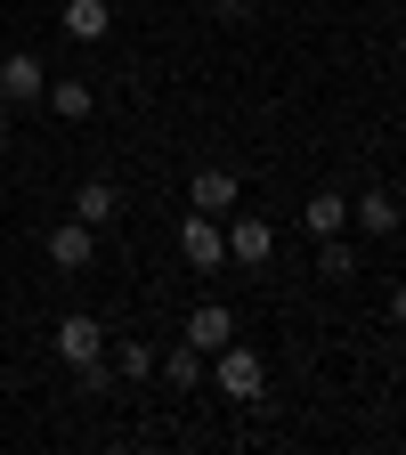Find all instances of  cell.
Masks as SVG:
<instances>
[{
    "label": "cell",
    "mask_w": 406,
    "mask_h": 455,
    "mask_svg": "<svg viewBox=\"0 0 406 455\" xmlns=\"http://www.w3.org/2000/svg\"><path fill=\"white\" fill-rule=\"evenodd\" d=\"M49 341H57V358H66V366H82V358H106V325H98L90 309H66V317L49 325Z\"/></svg>",
    "instance_id": "277c9868"
},
{
    "label": "cell",
    "mask_w": 406,
    "mask_h": 455,
    "mask_svg": "<svg viewBox=\"0 0 406 455\" xmlns=\"http://www.w3.org/2000/svg\"><path fill=\"white\" fill-rule=\"evenodd\" d=\"M74 390H82V398H106V390H114V366H106V358H82V366H74Z\"/></svg>",
    "instance_id": "e0dca14e"
},
{
    "label": "cell",
    "mask_w": 406,
    "mask_h": 455,
    "mask_svg": "<svg viewBox=\"0 0 406 455\" xmlns=\"http://www.w3.org/2000/svg\"><path fill=\"white\" fill-rule=\"evenodd\" d=\"M155 366L171 374V390H203V382H211V366H203V350H195V341H171Z\"/></svg>",
    "instance_id": "4fadbf2b"
},
{
    "label": "cell",
    "mask_w": 406,
    "mask_h": 455,
    "mask_svg": "<svg viewBox=\"0 0 406 455\" xmlns=\"http://www.w3.org/2000/svg\"><path fill=\"white\" fill-rule=\"evenodd\" d=\"M301 220H309V236H341V228H350V196H341V188H317L301 204Z\"/></svg>",
    "instance_id": "5bb4252c"
},
{
    "label": "cell",
    "mask_w": 406,
    "mask_h": 455,
    "mask_svg": "<svg viewBox=\"0 0 406 455\" xmlns=\"http://www.w3.org/2000/svg\"><path fill=\"white\" fill-rule=\"evenodd\" d=\"M0 98H9V106H41L49 98V66H41L33 49H9V57H0Z\"/></svg>",
    "instance_id": "5b68a950"
},
{
    "label": "cell",
    "mask_w": 406,
    "mask_h": 455,
    "mask_svg": "<svg viewBox=\"0 0 406 455\" xmlns=\"http://www.w3.org/2000/svg\"><path fill=\"white\" fill-rule=\"evenodd\" d=\"M317 276H333V284H350V276H358V252L341 244V236H317Z\"/></svg>",
    "instance_id": "9a60e30c"
},
{
    "label": "cell",
    "mask_w": 406,
    "mask_h": 455,
    "mask_svg": "<svg viewBox=\"0 0 406 455\" xmlns=\"http://www.w3.org/2000/svg\"><path fill=\"white\" fill-rule=\"evenodd\" d=\"M244 204V180H236V171H195V180H187V212H211V220H227V212H236Z\"/></svg>",
    "instance_id": "8992f818"
},
{
    "label": "cell",
    "mask_w": 406,
    "mask_h": 455,
    "mask_svg": "<svg viewBox=\"0 0 406 455\" xmlns=\"http://www.w3.org/2000/svg\"><path fill=\"white\" fill-rule=\"evenodd\" d=\"M390 325L406 333V284H398V293H390Z\"/></svg>",
    "instance_id": "d6986e66"
},
{
    "label": "cell",
    "mask_w": 406,
    "mask_h": 455,
    "mask_svg": "<svg viewBox=\"0 0 406 455\" xmlns=\"http://www.w3.org/2000/svg\"><path fill=\"white\" fill-rule=\"evenodd\" d=\"M49 114H57V123H90V114H98V90L82 82V74H49V98H41Z\"/></svg>",
    "instance_id": "9c48e42d"
},
{
    "label": "cell",
    "mask_w": 406,
    "mask_h": 455,
    "mask_svg": "<svg viewBox=\"0 0 406 455\" xmlns=\"http://www.w3.org/2000/svg\"><path fill=\"white\" fill-rule=\"evenodd\" d=\"M74 220L82 228H114V220H123V188H114V180H82L74 188Z\"/></svg>",
    "instance_id": "30bf717a"
},
{
    "label": "cell",
    "mask_w": 406,
    "mask_h": 455,
    "mask_svg": "<svg viewBox=\"0 0 406 455\" xmlns=\"http://www.w3.org/2000/svg\"><path fill=\"white\" fill-rule=\"evenodd\" d=\"M179 341H195L203 358H211V350H227V341H236V309H219V301L187 309V317H179Z\"/></svg>",
    "instance_id": "ba28073f"
},
{
    "label": "cell",
    "mask_w": 406,
    "mask_h": 455,
    "mask_svg": "<svg viewBox=\"0 0 406 455\" xmlns=\"http://www.w3.org/2000/svg\"><path fill=\"white\" fill-rule=\"evenodd\" d=\"M211 9H219V17H252L260 0H211Z\"/></svg>",
    "instance_id": "ac0fdd59"
},
{
    "label": "cell",
    "mask_w": 406,
    "mask_h": 455,
    "mask_svg": "<svg viewBox=\"0 0 406 455\" xmlns=\"http://www.w3.org/2000/svg\"><path fill=\"white\" fill-rule=\"evenodd\" d=\"M90 260H98V228H82V220H57V228H49V268L82 276Z\"/></svg>",
    "instance_id": "52a82bcc"
},
{
    "label": "cell",
    "mask_w": 406,
    "mask_h": 455,
    "mask_svg": "<svg viewBox=\"0 0 406 455\" xmlns=\"http://www.w3.org/2000/svg\"><path fill=\"white\" fill-rule=\"evenodd\" d=\"M9 131H17V106H9V98H0V147H9Z\"/></svg>",
    "instance_id": "ffe728a7"
},
{
    "label": "cell",
    "mask_w": 406,
    "mask_h": 455,
    "mask_svg": "<svg viewBox=\"0 0 406 455\" xmlns=\"http://www.w3.org/2000/svg\"><path fill=\"white\" fill-rule=\"evenodd\" d=\"M211 382L227 390V398H268V358L260 350H244V341H227V350H211Z\"/></svg>",
    "instance_id": "6da1fadb"
},
{
    "label": "cell",
    "mask_w": 406,
    "mask_h": 455,
    "mask_svg": "<svg viewBox=\"0 0 406 455\" xmlns=\"http://www.w3.org/2000/svg\"><path fill=\"white\" fill-rule=\"evenodd\" d=\"M155 358H163L155 341H114V366H123L131 382H147V374H155Z\"/></svg>",
    "instance_id": "2e32d148"
},
{
    "label": "cell",
    "mask_w": 406,
    "mask_h": 455,
    "mask_svg": "<svg viewBox=\"0 0 406 455\" xmlns=\"http://www.w3.org/2000/svg\"><path fill=\"white\" fill-rule=\"evenodd\" d=\"M219 236H227V260H236V268H268V260H276V228H268L260 212H236Z\"/></svg>",
    "instance_id": "3957f363"
},
{
    "label": "cell",
    "mask_w": 406,
    "mask_h": 455,
    "mask_svg": "<svg viewBox=\"0 0 406 455\" xmlns=\"http://www.w3.org/2000/svg\"><path fill=\"white\" fill-rule=\"evenodd\" d=\"M179 260H187L195 276L227 268V236H219V220H211V212H187V220H179Z\"/></svg>",
    "instance_id": "7a4b0ae2"
},
{
    "label": "cell",
    "mask_w": 406,
    "mask_h": 455,
    "mask_svg": "<svg viewBox=\"0 0 406 455\" xmlns=\"http://www.w3.org/2000/svg\"><path fill=\"white\" fill-rule=\"evenodd\" d=\"M57 25H66L74 41H106V33H114V0H66Z\"/></svg>",
    "instance_id": "7c38bea8"
},
{
    "label": "cell",
    "mask_w": 406,
    "mask_h": 455,
    "mask_svg": "<svg viewBox=\"0 0 406 455\" xmlns=\"http://www.w3.org/2000/svg\"><path fill=\"white\" fill-rule=\"evenodd\" d=\"M350 220L366 228V236L382 244V236H398L406 228V212H398V196H382V188H366V196H350Z\"/></svg>",
    "instance_id": "8fae6325"
}]
</instances>
